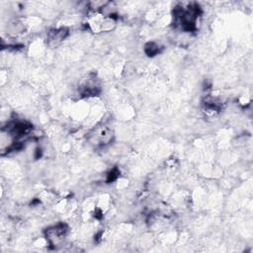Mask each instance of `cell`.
<instances>
[{
    "instance_id": "obj_2",
    "label": "cell",
    "mask_w": 253,
    "mask_h": 253,
    "mask_svg": "<svg viewBox=\"0 0 253 253\" xmlns=\"http://www.w3.org/2000/svg\"><path fill=\"white\" fill-rule=\"evenodd\" d=\"M118 174H119V171H118L117 169H113L112 171L109 173V178H108V181H114L116 178L118 177Z\"/></svg>"
},
{
    "instance_id": "obj_1",
    "label": "cell",
    "mask_w": 253,
    "mask_h": 253,
    "mask_svg": "<svg viewBox=\"0 0 253 253\" xmlns=\"http://www.w3.org/2000/svg\"><path fill=\"white\" fill-rule=\"evenodd\" d=\"M159 47L157 45H155L154 43H149L145 46V53L149 56H153L156 54H158Z\"/></svg>"
}]
</instances>
